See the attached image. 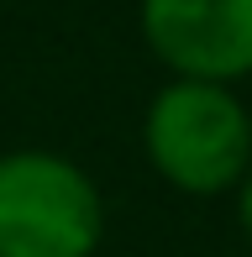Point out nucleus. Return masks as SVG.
Listing matches in <instances>:
<instances>
[{
	"mask_svg": "<svg viewBox=\"0 0 252 257\" xmlns=\"http://www.w3.org/2000/svg\"><path fill=\"white\" fill-rule=\"evenodd\" d=\"M142 147L163 184L210 200L252 168V115L231 84L168 79L142 115Z\"/></svg>",
	"mask_w": 252,
	"mask_h": 257,
	"instance_id": "obj_1",
	"label": "nucleus"
},
{
	"mask_svg": "<svg viewBox=\"0 0 252 257\" xmlns=\"http://www.w3.org/2000/svg\"><path fill=\"white\" fill-rule=\"evenodd\" d=\"M105 236L100 189L48 147L0 153V257H95Z\"/></svg>",
	"mask_w": 252,
	"mask_h": 257,
	"instance_id": "obj_2",
	"label": "nucleus"
},
{
	"mask_svg": "<svg viewBox=\"0 0 252 257\" xmlns=\"http://www.w3.org/2000/svg\"><path fill=\"white\" fill-rule=\"evenodd\" d=\"M137 21L174 79L236 84L252 74V0H142Z\"/></svg>",
	"mask_w": 252,
	"mask_h": 257,
	"instance_id": "obj_3",
	"label": "nucleus"
},
{
	"mask_svg": "<svg viewBox=\"0 0 252 257\" xmlns=\"http://www.w3.org/2000/svg\"><path fill=\"white\" fill-rule=\"evenodd\" d=\"M236 226H242V236L252 241V168L242 173V184H236Z\"/></svg>",
	"mask_w": 252,
	"mask_h": 257,
	"instance_id": "obj_4",
	"label": "nucleus"
}]
</instances>
